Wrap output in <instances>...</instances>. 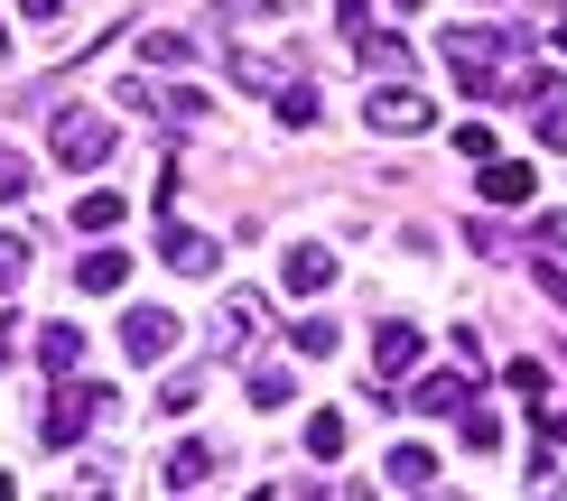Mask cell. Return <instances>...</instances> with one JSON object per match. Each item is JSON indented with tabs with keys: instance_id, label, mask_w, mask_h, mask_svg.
I'll return each mask as SVG.
<instances>
[{
	"instance_id": "29",
	"label": "cell",
	"mask_w": 567,
	"mask_h": 501,
	"mask_svg": "<svg viewBox=\"0 0 567 501\" xmlns=\"http://www.w3.org/2000/svg\"><path fill=\"white\" fill-rule=\"evenodd\" d=\"M539 289H549V306L567 316V260H539Z\"/></svg>"
},
{
	"instance_id": "26",
	"label": "cell",
	"mask_w": 567,
	"mask_h": 501,
	"mask_svg": "<svg viewBox=\"0 0 567 501\" xmlns=\"http://www.w3.org/2000/svg\"><path fill=\"white\" fill-rule=\"evenodd\" d=\"M19 279H29V242H19V232H0V298H10Z\"/></svg>"
},
{
	"instance_id": "13",
	"label": "cell",
	"mask_w": 567,
	"mask_h": 501,
	"mask_svg": "<svg viewBox=\"0 0 567 501\" xmlns=\"http://www.w3.org/2000/svg\"><path fill=\"white\" fill-rule=\"evenodd\" d=\"M530 103H539V112H530V131L549 139V149H567V84H549V75H539V93H530Z\"/></svg>"
},
{
	"instance_id": "7",
	"label": "cell",
	"mask_w": 567,
	"mask_h": 501,
	"mask_svg": "<svg viewBox=\"0 0 567 501\" xmlns=\"http://www.w3.org/2000/svg\"><path fill=\"white\" fill-rule=\"evenodd\" d=\"M158 260H168V270L177 279H215V242H205V232H186V223H168V232H158Z\"/></svg>"
},
{
	"instance_id": "3",
	"label": "cell",
	"mask_w": 567,
	"mask_h": 501,
	"mask_svg": "<svg viewBox=\"0 0 567 501\" xmlns=\"http://www.w3.org/2000/svg\"><path fill=\"white\" fill-rule=\"evenodd\" d=\"M103 409H112V390H93V380H65V390L47 399V418H38V446H75Z\"/></svg>"
},
{
	"instance_id": "11",
	"label": "cell",
	"mask_w": 567,
	"mask_h": 501,
	"mask_svg": "<svg viewBox=\"0 0 567 501\" xmlns=\"http://www.w3.org/2000/svg\"><path fill=\"white\" fill-rule=\"evenodd\" d=\"M382 483H391V492H429V483H437V456H429V446H391Z\"/></svg>"
},
{
	"instance_id": "21",
	"label": "cell",
	"mask_w": 567,
	"mask_h": 501,
	"mask_svg": "<svg viewBox=\"0 0 567 501\" xmlns=\"http://www.w3.org/2000/svg\"><path fill=\"white\" fill-rule=\"evenodd\" d=\"M279 131H317V93H307V84H279Z\"/></svg>"
},
{
	"instance_id": "25",
	"label": "cell",
	"mask_w": 567,
	"mask_h": 501,
	"mask_svg": "<svg viewBox=\"0 0 567 501\" xmlns=\"http://www.w3.org/2000/svg\"><path fill=\"white\" fill-rule=\"evenodd\" d=\"M289 344L317 363V353H336V325H326V316H298V325H289Z\"/></svg>"
},
{
	"instance_id": "14",
	"label": "cell",
	"mask_w": 567,
	"mask_h": 501,
	"mask_svg": "<svg viewBox=\"0 0 567 501\" xmlns=\"http://www.w3.org/2000/svg\"><path fill=\"white\" fill-rule=\"evenodd\" d=\"M38 363H47V372L65 380V372L84 363V334H75V325H47V334H38Z\"/></svg>"
},
{
	"instance_id": "2",
	"label": "cell",
	"mask_w": 567,
	"mask_h": 501,
	"mask_svg": "<svg viewBox=\"0 0 567 501\" xmlns=\"http://www.w3.org/2000/svg\"><path fill=\"white\" fill-rule=\"evenodd\" d=\"M47 149H56V167H103V158H112V112L65 103L56 122H47Z\"/></svg>"
},
{
	"instance_id": "17",
	"label": "cell",
	"mask_w": 567,
	"mask_h": 501,
	"mask_svg": "<svg viewBox=\"0 0 567 501\" xmlns=\"http://www.w3.org/2000/svg\"><path fill=\"white\" fill-rule=\"evenodd\" d=\"M298 399V380L279 372V363H251V409H289Z\"/></svg>"
},
{
	"instance_id": "9",
	"label": "cell",
	"mask_w": 567,
	"mask_h": 501,
	"mask_svg": "<svg viewBox=\"0 0 567 501\" xmlns=\"http://www.w3.org/2000/svg\"><path fill=\"white\" fill-rule=\"evenodd\" d=\"M419 353H429V334H419V325H382V334H372V363H382V380L419 372Z\"/></svg>"
},
{
	"instance_id": "19",
	"label": "cell",
	"mask_w": 567,
	"mask_h": 501,
	"mask_svg": "<svg viewBox=\"0 0 567 501\" xmlns=\"http://www.w3.org/2000/svg\"><path fill=\"white\" fill-rule=\"evenodd\" d=\"M140 56H150V65H196V38H186V29H150Z\"/></svg>"
},
{
	"instance_id": "4",
	"label": "cell",
	"mask_w": 567,
	"mask_h": 501,
	"mask_svg": "<svg viewBox=\"0 0 567 501\" xmlns=\"http://www.w3.org/2000/svg\"><path fill=\"white\" fill-rule=\"evenodd\" d=\"M122 353H131V363H168V353H177V316H168V306H131V316H122Z\"/></svg>"
},
{
	"instance_id": "8",
	"label": "cell",
	"mask_w": 567,
	"mask_h": 501,
	"mask_svg": "<svg viewBox=\"0 0 567 501\" xmlns=\"http://www.w3.org/2000/svg\"><path fill=\"white\" fill-rule=\"evenodd\" d=\"M465 399H475V390H465V372H429L410 399H391V409H419V418H456Z\"/></svg>"
},
{
	"instance_id": "22",
	"label": "cell",
	"mask_w": 567,
	"mask_h": 501,
	"mask_svg": "<svg viewBox=\"0 0 567 501\" xmlns=\"http://www.w3.org/2000/svg\"><path fill=\"white\" fill-rule=\"evenodd\" d=\"M75 223H84V232H122V196H103V186H93V196L75 205Z\"/></svg>"
},
{
	"instance_id": "36",
	"label": "cell",
	"mask_w": 567,
	"mask_h": 501,
	"mask_svg": "<svg viewBox=\"0 0 567 501\" xmlns=\"http://www.w3.org/2000/svg\"><path fill=\"white\" fill-rule=\"evenodd\" d=\"M558 46H567V10H558Z\"/></svg>"
},
{
	"instance_id": "31",
	"label": "cell",
	"mask_w": 567,
	"mask_h": 501,
	"mask_svg": "<svg viewBox=\"0 0 567 501\" xmlns=\"http://www.w3.org/2000/svg\"><path fill=\"white\" fill-rule=\"evenodd\" d=\"M224 10H233V19H270L279 0H224Z\"/></svg>"
},
{
	"instance_id": "34",
	"label": "cell",
	"mask_w": 567,
	"mask_h": 501,
	"mask_svg": "<svg viewBox=\"0 0 567 501\" xmlns=\"http://www.w3.org/2000/svg\"><path fill=\"white\" fill-rule=\"evenodd\" d=\"M391 10H429V0H391Z\"/></svg>"
},
{
	"instance_id": "18",
	"label": "cell",
	"mask_w": 567,
	"mask_h": 501,
	"mask_svg": "<svg viewBox=\"0 0 567 501\" xmlns=\"http://www.w3.org/2000/svg\"><path fill=\"white\" fill-rule=\"evenodd\" d=\"M196 399H205V372H196V363L158 380V409H168V418H186V409H196Z\"/></svg>"
},
{
	"instance_id": "10",
	"label": "cell",
	"mask_w": 567,
	"mask_h": 501,
	"mask_svg": "<svg viewBox=\"0 0 567 501\" xmlns=\"http://www.w3.org/2000/svg\"><path fill=\"white\" fill-rule=\"evenodd\" d=\"M475 167H484V177H475L484 205H530V167L522 158H475Z\"/></svg>"
},
{
	"instance_id": "28",
	"label": "cell",
	"mask_w": 567,
	"mask_h": 501,
	"mask_svg": "<svg viewBox=\"0 0 567 501\" xmlns=\"http://www.w3.org/2000/svg\"><path fill=\"white\" fill-rule=\"evenodd\" d=\"M530 242H539V251H558V260H567V213H539V223H530Z\"/></svg>"
},
{
	"instance_id": "30",
	"label": "cell",
	"mask_w": 567,
	"mask_h": 501,
	"mask_svg": "<svg viewBox=\"0 0 567 501\" xmlns=\"http://www.w3.org/2000/svg\"><path fill=\"white\" fill-rule=\"evenodd\" d=\"M336 29H344V38H363V29H372V10H363V0H336Z\"/></svg>"
},
{
	"instance_id": "16",
	"label": "cell",
	"mask_w": 567,
	"mask_h": 501,
	"mask_svg": "<svg viewBox=\"0 0 567 501\" xmlns=\"http://www.w3.org/2000/svg\"><path fill=\"white\" fill-rule=\"evenodd\" d=\"M353 46H363V65H372V75H410V46H400L391 29H363Z\"/></svg>"
},
{
	"instance_id": "6",
	"label": "cell",
	"mask_w": 567,
	"mask_h": 501,
	"mask_svg": "<svg viewBox=\"0 0 567 501\" xmlns=\"http://www.w3.org/2000/svg\"><path fill=\"white\" fill-rule=\"evenodd\" d=\"M326 279H336V251H326V242H289V260H279V289H289V298H317Z\"/></svg>"
},
{
	"instance_id": "23",
	"label": "cell",
	"mask_w": 567,
	"mask_h": 501,
	"mask_svg": "<svg viewBox=\"0 0 567 501\" xmlns=\"http://www.w3.org/2000/svg\"><path fill=\"white\" fill-rule=\"evenodd\" d=\"M456 427H465V446H475V456L503 446V418H493V409H456Z\"/></svg>"
},
{
	"instance_id": "5",
	"label": "cell",
	"mask_w": 567,
	"mask_h": 501,
	"mask_svg": "<svg viewBox=\"0 0 567 501\" xmlns=\"http://www.w3.org/2000/svg\"><path fill=\"white\" fill-rule=\"evenodd\" d=\"M251 334H270V298H261V289H233L224 316H215V353H243Z\"/></svg>"
},
{
	"instance_id": "35",
	"label": "cell",
	"mask_w": 567,
	"mask_h": 501,
	"mask_svg": "<svg viewBox=\"0 0 567 501\" xmlns=\"http://www.w3.org/2000/svg\"><path fill=\"white\" fill-rule=\"evenodd\" d=\"M0 65H10V29H0Z\"/></svg>"
},
{
	"instance_id": "33",
	"label": "cell",
	"mask_w": 567,
	"mask_h": 501,
	"mask_svg": "<svg viewBox=\"0 0 567 501\" xmlns=\"http://www.w3.org/2000/svg\"><path fill=\"white\" fill-rule=\"evenodd\" d=\"M10 334H19V316H10V306H0V353H10Z\"/></svg>"
},
{
	"instance_id": "1",
	"label": "cell",
	"mask_w": 567,
	"mask_h": 501,
	"mask_svg": "<svg viewBox=\"0 0 567 501\" xmlns=\"http://www.w3.org/2000/svg\"><path fill=\"white\" fill-rule=\"evenodd\" d=\"M363 122L382 131V139H419V131H437V103L419 93V75H391V84H372Z\"/></svg>"
},
{
	"instance_id": "32",
	"label": "cell",
	"mask_w": 567,
	"mask_h": 501,
	"mask_svg": "<svg viewBox=\"0 0 567 501\" xmlns=\"http://www.w3.org/2000/svg\"><path fill=\"white\" fill-rule=\"evenodd\" d=\"M19 10H29V19H38V29H47V19H56V10H65V0H19Z\"/></svg>"
},
{
	"instance_id": "12",
	"label": "cell",
	"mask_w": 567,
	"mask_h": 501,
	"mask_svg": "<svg viewBox=\"0 0 567 501\" xmlns=\"http://www.w3.org/2000/svg\"><path fill=\"white\" fill-rule=\"evenodd\" d=\"M205 473H215V446H196V437H186V446H177V456H168V465H158V483H168V492H196V483H205Z\"/></svg>"
},
{
	"instance_id": "15",
	"label": "cell",
	"mask_w": 567,
	"mask_h": 501,
	"mask_svg": "<svg viewBox=\"0 0 567 501\" xmlns=\"http://www.w3.org/2000/svg\"><path fill=\"white\" fill-rule=\"evenodd\" d=\"M75 279H84L93 298H103V289H122V279H131V251H122V242H112V251H84V270H75Z\"/></svg>"
},
{
	"instance_id": "20",
	"label": "cell",
	"mask_w": 567,
	"mask_h": 501,
	"mask_svg": "<svg viewBox=\"0 0 567 501\" xmlns=\"http://www.w3.org/2000/svg\"><path fill=\"white\" fill-rule=\"evenodd\" d=\"M29 186H38V167L10 149V139H0V205H29Z\"/></svg>"
},
{
	"instance_id": "24",
	"label": "cell",
	"mask_w": 567,
	"mask_h": 501,
	"mask_svg": "<svg viewBox=\"0 0 567 501\" xmlns=\"http://www.w3.org/2000/svg\"><path fill=\"white\" fill-rule=\"evenodd\" d=\"M307 456H344V418H336V409L307 418Z\"/></svg>"
},
{
	"instance_id": "27",
	"label": "cell",
	"mask_w": 567,
	"mask_h": 501,
	"mask_svg": "<svg viewBox=\"0 0 567 501\" xmlns=\"http://www.w3.org/2000/svg\"><path fill=\"white\" fill-rule=\"evenodd\" d=\"M158 112H168V122H205V93L177 84V93H158Z\"/></svg>"
}]
</instances>
